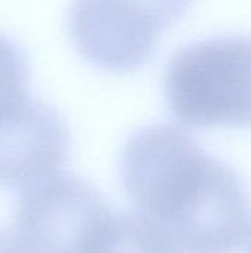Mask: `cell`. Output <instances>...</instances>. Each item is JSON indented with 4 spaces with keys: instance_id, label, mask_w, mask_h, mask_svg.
Returning a JSON list of instances; mask_svg holds the SVG:
<instances>
[{
    "instance_id": "ba28073f",
    "label": "cell",
    "mask_w": 251,
    "mask_h": 253,
    "mask_svg": "<svg viewBox=\"0 0 251 253\" xmlns=\"http://www.w3.org/2000/svg\"><path fill=\"white\" fill-rule=\"evenodd\" d=\"M135 12L154 22L163 31L179 21L192 0H124Z\"/></svg>"
},
{
    "instance_id": "3957f363",
    "label": "cell",
    "mask_w": 251,
    "mask_h": 253,
    "mask_svg": "<svg viewBox=\"0 0 251 253\" xmlns=\"http://www.w3.org/2000/svg\"><path fill=\"white\" fill-rule=\"evenodd\" d=\"M115 215L93 187L61 172L22 190L15 236L25 253H105Z\"/></svg>"
},
{
    "instance_id": "6da1fadb",
    "label": "cell",
    "mask_w": 251,
    "mask_h": 253,
    "mask_svg": "<svg viewBox=\"0 0 251 253\" xmlns=\"http://www.w3.org/2000/svg\"><path fill=\"white\" fill-rule=\"evenodd\" d=\"M121 182L178 253H235L247 242L251 202L240 175L176 126L152 125L129 139Z\"/></svg>"
},
{
    "instance_id": "8992f818",
    "label": "cell",
    "mask_w": 251,
    "mask_h": 253,
    "mask_svg": "<svg viewBox=\"0 0 251 253\" xmlns=\"http://www.w3.org/2000/svg\"><path fill=\"white\" fill-rule=\"evenodd\" d=\"M105 253H178L163 230L145 215L117 213Z\"/></svg>"
},
{
    "instance_id": "52a82bcc",
    "label": "cell",
    "mask_w": 251,
    "mask_h": 253,
    "mask_svg": "<svg viewBox=\"0 0 251 253\" xmlns=\"http://www.w3.org/2000/svg\"><path fill=\"white\" fill-rule=\"evenodd\" d=\"M28 95V67L21 49L0 34V105Z\"/></svg>"
},
{
    "instance_id": "7a4b0ae2",
    "label": "cell",
    "mask_w": 251,
    "mask_h": 253,
    "mask_svg": "<svg viewBox=\"0 0 251 253\" xmlns=\"http://www.w3.org/2000/svg\"><path fill=\"white\" fill-rule=\"evenodd\" d=\"M164 95L186 126H251V37H213L182 47L166 68Z\"/></svg>"
},
{
    "instance_id": "5b68a950",
    "label": "cell",
    "mask_w": 251,
    "mask_h": 253,
    "mask_svg": "<svg viewBox=\"0 0 251 253\" xmlns=\"http://www.w3.org/2000/svg\"><path fill=\"white\" fill-rule=\"evenodd\" d=\"M68 28L77 50L90 64L115 73L146 64L163 34L124 0H74Z\"/></svg>"
},
{
    "instance_id": "277c9868",
    "label": "cell",
    "mask_w": 251,
    "mask_h": 253,
    "mask_svg": "<svg viewBox=\"0 0 251 253\" xmlns=\"http://www.w3.org/2000/svg\"><path fill=\"white\" fill-rule=\"evenodd\" d=\"M70 132L61 114L30 93L0 105V188L25 190L62 172Z\"/></svg>"
},
{
    "instance_id": "30bf717a",
    "label": "cell",
    "mask_w": 251,
    "mask_h": 253,
    "mask_svg": "<svg viewBox=\"0 0 251 253\" xmlns=\"http://www.w3.org/2000/svg\"><path fill=\"white\" fill-rule=\"evenodd\" d=\"M247 242H249V253H251V228H250V233H249V237H247Z\"/></svg>"
},
{
    "instance_id": "9c48e42d",
    "label": "cell",
    "mask_w": 251,
    "mask_h": 253,
    "mask_svg": "<svg viewBox=\"0 0 251 253\" xmlns=\"http://www.w3.org/2000/svg\"><path fill=\"white\" fill-rule=\"evenodd\" d=\"M0 253H25L15 234L0 228Z\"/></svg>"
}]
</instances>
